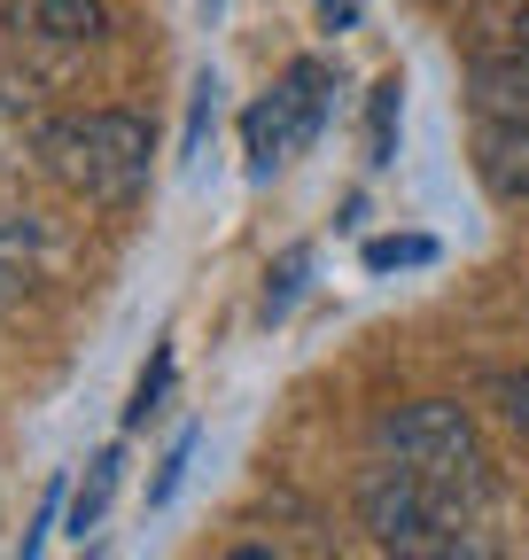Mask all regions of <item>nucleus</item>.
<instances>
[{"mask_svg": "<svg viewBox=\"0 0 529 560\" xmlns=\"http://www.w3.org/2000/svg\"><path fill=\"white\" fill-rule=\"evenodd\" d=\"M475 109L491 125H529V55H491L475 62Z\"/></svg>", "mask_w": 529, "mask_h": 560, "instance_id": "nucleus-6", "label": "nucleus"}, {"mask_svg": "<svg viewBox=\"0 0 529 560\" xmlns=\"http://www.w3.org/2000/svg\"><path fill=\"white\" fill-rule=\"evenodd\" d=\"M187 467H195V429L164 452V467H156V482H149V506H172L179 499V482H187Z\"/></svg>", "mask_w": 529, "mask_h": 560, "instance_id": "nucleus-14", "label": "nucleus"}, {"mask_svg": "<svg viewBox=\"0 0 529 560\" xmlns=\"http://www.w3.org/2000/svg\"><path fill=\"white\" fill-rule=\"evenodd\" d=\"M436 242L428 234H389V242H366V272H397V265H428Z\"/></svg>", "mask_w": 529, "mask_h": 560, "instance_id": "nucleus-13", "label": "nucleus"}, {"mask_svg": "<svg viewBox=\"0 0 529 560\" xmlns=\"http://www.w3.org/2000/svg\"><path fill=\"white\" fill-rule=\"evenodd\" d=\"M164 389H172V350H156V366L141 374V389H132V405H125V429H149V420L164 412Z\"/></svg>", "mask_w": 529, "mask_h": 560, "instance_id": "nucleus-12", "label": "nucleus"}, {"mask_svg": "<svg viewBox=\"0 0 529 560\" xmlns=\"http://www.w3.org/2000/svg\"><path fill=\"white\" fill-rule=\"evenodd\" d=\"M211 117H219V79L203 70V79H195V102H187V140H179L187 172H195V156H203V140H211Z\"/></svg>", "mask_w": 529, "mask_h": 560, "instance_id": "nucleus-11", "label": "nucleus"}, {"mask_svg": "<svg viewBox=\"0 0 529 560\" xmlns=\"http://www.w3.org/2000/svg\"><path fill=\"white\" fill-rule=\"evenodd\" d=\"M374 459H381V467H405L413 482L451 490V499L491 506V452H483V436H475V420L459 412V405H444V397L397 405L381 429H374Z\"/></svg>", "mask_w": 529, "mask_h": 560, "instance_id": "nucleus-3", "label": "nucleus"}, {"mask_svg": "<svg viewBox=\"0 0 529 560\" xmlns=\"http://www.w3.org/2000/svg\"><path fill=\"white\" fill-rule=\"evenodd\" d=\"M0 24L16 39H32V47H94L109 32V9L102 0H9Z\"/></svg>", "mask_w": 529, "mask_h": 560, "instance_id": "nucleus-5", "label": "nucleus"}, {"mask_svg": "<svg viewBox=\"0 0 529 560\" xmlns=\"http://www.w3.org/2000/svg\"><path fill=\"white\" fill-rule=\"evenodd\" d=\"M358 522L389 560H506L491 506L451 499L436 482H413L405 467H366L358 475Z\"/></svg>", "mask_w": 529, "mask_h": 560, "instance_id": "nucleus-1", "label": "nucleus"}, {"mask_svg": "<svg viewBox=\"0 0 529 560\" xmlns=\"http://www.w3.org/2000/svg\"><path fill=\"white\" fill-rule=\"evenodd\" d=\"M397 117H405V86L381 79L374 102H366V164H389L397 156Z\"/></svg>", "mask_w": 529, "mask_h": 560, "instance_id": "nucleus-10", "label": "nucleus"}, {"mask_svg": "<svg viewBox=\"0 0 529 560\" xmlns=\"http://www.w3.org/2000/svg\"><path fill=\"white\" fill-rule=\"evenodd\" d=\"M483 179L506 202H529V125H491L483 132Z\"/></svg>", "mask_w": 529, "mask_h": 560, "instance_id": "nucleus-7", "label": "nucleus"}, {"mask_svg": "<svg viewBox=\"0 0 529 560\" xmlns=\"http://www.w3.org/2000/svg\"><path fill=\"white\" fill-rule=\"evenodd\" d=\"M117 475H125V452H117V444L86 459V482L71 490V537H79V545L102 529V514H109V499H117Z\"/></svg>", "mask_w": 529, "mask_h": 560, "instance_id": "nucleus-9", "label": "nucleus"}, {"mask_svg": "<svg viewBox=\"0 0 529 560\" xmlns=\"http://www.w3.org/2000/svg\"><path fill=\"white\" fill-rule=\"evenodd\" d=\"M498 32H506V55H529V9H521V16H506Z\"/></svg>", "mask_w": 529, "mask_h": 560, "instance_id": "nucleus-18", "label": "nucleus"}, {"mask_svg": "<svg viewBox=\"0 0 529 560\" xmlns=\"http://www.w3.org/2000/svg\"><path fill=\"white\" fill-rule=\"evenodd\" d=\"M311 9H319V24H327V32H351L366 0H311Z\"/></svg>", "mask_w": 529, "mask_h": 560, "instance_id": "nucleus-17", "label": "nucleus"}, {"mask_svg": "<svg viewBox=\"0 0 529 560\" xmlns=\"http://www.w3.org/2000/svg\"><path fill=\"white\" fill-rule=\"evenodd\" d=\"M226 560H273V552H264V545H242V552H226Z\"/></svg>", "mask_w": 529, "mask_h": 560, "instance_id": "nucleus-19", "label": "nucleus"}, {"mask_svg": "<svg viewBox=\"0 0 529 560\" xmlns=\"http://www.w3.org/2000/svg\"><path fill=\"white\" fill-rule=\"evenodd\" d=\"M149 125L141 117H125V109H79V117H55L47 125V149L39 164L55 172L62 195H79L94 210H125V202H141L149 187Z\"/></svg>", "mask_w": 529, "mask_h": 560, "instance_id": "nucleus-2", "label": "nucleus"}, {"mask_svg": "<svg viewBox=\"0 0 529 560\" xmlns=\"http://www.w3.org/2000/svg\"><path fill=\"white\" fill-rule=\"evenodd\" d=\"M327 109H336V70H327L319 55L289 62L281 79H273V86H264V94L249 102V117H242L249 179H273L281 164H296V156L311 149V140H319Z\"/></svg>", "mask_w": 529, "mask_h": 560, "instance_id": "nucleus-4", "label": "nucleus"}, {"mask_svg": "<svg viewBox=\"0 0 529 560\" xmlns=\"http://www.w3.org/2000/svg\"><path fill=\"white\" fill-rule=\"evenodd\" d=\"M39 149H47V117H39L32 86L0 79V164H32Z\"/></svg>", "mask_w": 529, "mask_h": 560, "instance_id": "nucleus-8", "label": "nucleus"}, {"mask_svg": "<svg viewBox=\"0 0 529 560\" xmlns=\"http://www.w3.org/2000/svg\"><path fill=\"white\" fill-rule=\"evenodd\" d=\"M304 272H311V249H289V257H281V272H273V289H264V319H281V312L296 304Z\"/></svg>", "mask_w": 529, "mask_h": 560, "instance_id": "nucleus-15", "label": "nucleus"}, {"mask_svg": "<svg viewBox=\"0 0 529 560\" xmlns=\"http://www.w3.org/2000/svg\"><path fill=\"white\" fill-rule=\"evenodd\" d=\"M498 405H506V420H514V429H521V436H529V366H521V374H506V382H498Z\"/></svg>", "mask_w": 529, "mask_h": 560, "instance_id": "nucleus-16", "label": "nucleus"}]
</instances>
